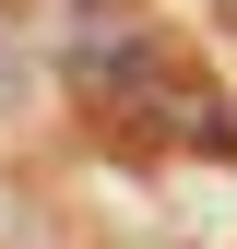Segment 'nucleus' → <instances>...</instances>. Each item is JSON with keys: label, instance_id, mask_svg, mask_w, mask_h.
I'll return each instance as SVG.
<instances>
[{"label": "nucleus", "instance_id": "1", "mask_svg": "<svg viewBox=\"0 0 237 249\" xmlns=\"http://www.w3.org/2000/svg\"><path fill=\"white\" fill-rule=\"evenodd\" d=\"M214 12H225V24H237V0H214Z\"/></svg>", "mask_w": 237, "mask_h": 249}]
</instances>
